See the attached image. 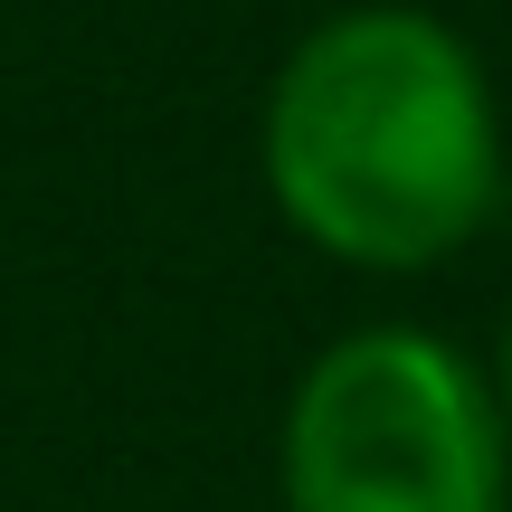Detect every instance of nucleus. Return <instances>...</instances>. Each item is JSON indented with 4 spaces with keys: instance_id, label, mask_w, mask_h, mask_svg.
Wrapping results in <instances>:
<instances>
[{
    "instance_id": "2",
    "label": "nucleus",
    "mask_w": 512,
    "mask_h": 512,
    "mask_svg": "<svg viewBox=\"0 0 512 512\" xmlns=\"http://www.w3.org/2000/svg\"><path fill=\"white\" fill-rule=\"evenodd\" d=\"M285 512H503L512 427L465 342L361 323L304 361L285 399Z\"/></svg>"
},
{
    "instance_id": "1",
    "label": "nucleus",
    "mask_w": 512,
    "mask_h": 512,
    "mask_svg": "<svg viewBox=\"0 0 512 512\" xmlns=\"http://www.w3.org/2000/svg\"><path fill=\"white\" fill-rule=\"evenodd\" d=\"M256 162L304 247L361 275H427L503 200V105L475 38L418 0L313 19L266 86Z\"/></svg>"
},
{
    "instance_id": "3",
    "label": "nucleus",
    "mask_w": 512,
    "mask_h": 512,
    "mask_svg": "<svg viewBox=\"0 0 512 512\" xmlns=\"http://www.w3.org/2000/svg\"><path fill=\"white\" fill-rule=\"evenodd\" d=\"M484 380H494V408H503V427H512V313H503V332H494V361H484Z\"/></svg>"
},
{
    "instance_id": "4",
    "label": "nucleus",
    "mask_w": 512,
    "mask_h": 512,
    "mask_svg": "<svg viewBox=\"0 0 512 512\" xmlns=\"http://www.w3.org/2000/svg\"><path fill=\"white\" fill-rule=\"evenodd\" d=\"M503 512H512V503H503Z\"/></svg>"
}]
</instances>
